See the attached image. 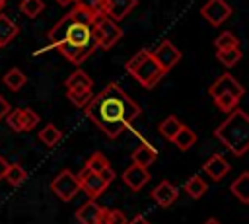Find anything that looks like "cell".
Wrapping results in <instances>:
<instances>
[{"mask_svg":"<svg viewBox=\"0 0 249 224\" xmlns=\"http://www.w3.org/2000/svg\"><path fill=\"white\" fill-rule=\"evenodd\" d=\"M128 224H150V222L144 216H134L132 220H128Z\"/></svg>","mask_w":249,"mask_h":224,"instance_id":"f35d334b","label":"cell"},{"mask_svg":"<svg viewBox=\"0 0 249 224\" xmlns=\"http://www.w3.org/2000/svg\"><path fill=\"white\" fill-rule=\"evenodd\" d=\"M6 2H8V0H0V12H2V8L6 6Z\"/></svg>","mask_w":249,"mask_h":224,"instance_id":"b9f144b4","label":"cell"},{"mask_svg":"<svg viewBox=\"0 0 249 224\" xmlns=\"http://www.w3.org/2000/svg\"><path fill=\"white\" fill-rule=\"evenodd\" d=\"M152 56L156 58V62L161 66L163 72H169L179 60H181V51L167 39H163L154 51H152Z\"/></svg>","mask_w":249,"mask_h":224,"instance_id":"52a82bcc","label":"cell"},{"mask_svg":"<svg viewBox=\"0 0 249 224\" xmlns=\"http://www.w3.org/2000/svg\"><path fill=\"white\" fill-rule=\"evenodd\" d=\"M212 99H214V103H216L222 111H226V113L233 111V109L237 107V103H239V97H235V95H231V93H218V95H214Z\"/></svg>","mask_w":249,"mask_h":224,"instance_id":"f546056e","label":"cell"},{"mask_svg":"<svg viewBox=\"0 0 249 224\" xmlns=\"http://www.w3.org/2000/svg\"><path fill=\"white\" fill-rule=\"evenodd\" d=\"M230 191L233 193V197H237L243 205L249 203V173L243 171L231 185H230Z\"/></svg>","mask_w":249,"mask_h":224,"instance_id":"d6986e66","label":"cell"},{"mask_svg":"<svg viewBox=\"0 0 249 224\" xmlns=\"http://www.w3.org/2000/svg\"><path fill=\"white\" fill-rule=\"evenodd\" d=\"M126 72L140 82V86L144 88H154L161 78H163V70L161 66L156 62V58L152 56L150 49H140L128 62H126Z\"/></svg>","mask_w":249,"mask_h":224,"instance_id":"277c9868","label":"cell"},{"mask_svg":"<svg viewBox=\"0 0 249 224\" xmlns=\"http://www.w3.org/2000/svg\"><path fill=\"white\" fill-rule=\"evenodd\" d=\"M200 14H202V18H204L210 25L218 27V25H222V23L231 16V8H230V4H228L226 0H208V2L202 6Z\"/></svg>","mask_w":249,"mask_h":224,"instance_id":"9c48e42d","label":"cell"},{"mask_svg":"<svg viewBox=\"0 0 249 224\" xmlns=\"http://www.w3.org/2000/svg\"><path fill=\"white\" fill-rule=\"evenodd\" d=\"M136 6V0H105L103 2V14L109 16L115 21H121L130 10Z\"/></svg>","mask_w":249,"mask_h":224,"instance_id":"5bb4252c","label":"cell"},{"mask_svg":"<svg viewBox=\"0 0 249 224\" xmlns=\"http://www.w3.org/2000/svg\"><path fill=\"white\" fill-rule=\"evenodd\" d=\"M43 8H45L43 0H21V4H19L21 14H25L27 18H35V16H39V14L43 12Z\"/></svg>","mask_w":249,"mask_h":224,"instance_id":"1f68e13d","label":"cell"},{"mask_svg":"<svg viewBox=\"0 0 249 224\" xmlns=\"http://www.w3.org/2000/svg\"><path fill=\"white\" fill-rule=\"evenodd\" d=\"M4 119H6L8 127L14 132H23V127H21V109H10V113Z\"/></svg>","mask_w":249,"mask_h":224,"instance_id":"836d02e7","label":"cell"},{"mask_svg":"<svg viewBox=\"0 0 249 224\" xmlns=\"http://www.w3.org/2000/svg\"><path fill=\"white\" fill-rule=\"evenodd\" d=\"M206 191H208V185L200 175H191L185 183V193L191 199H200L202 195H206Z\"/></svg>","mask_w":249,"mask_h":224,"instance_id":"ffe728a7","label":"cell"},{"mask_svg":"<svg viewBox=\"0 0 249 224\" xmlns=\"http://www.w3.org/2000/svg\"><path fill=\"white\" fill-rule=\"evenodd\" d=\"M93 35H95L97 47L103 49V51H109L123 37V29L117 25L115 19H111L105 14H99L93 19Z\"/></svg>","mask_w":249,"mask_h":224,"instance_id":"5b68a950","label":"cell"},{"mask_svg":"<svg viewBox=\"0 0 249 224\" xmlns=\"http://www.w3.org/2000/svg\"><path fill=\"white\" fill-rule=\"evenodd\" d=\"M95 18L97 16H93L89 10L76 4L72 8V12H68L49 31L47 37H49L51 47H54L68 62L82 64L97 49L95 35H93V19Z\"/></svg>","mask_w":249,"mask_h":224,"instance_id":"7a4b0ae2","label":"cell"},{"mask_svg":"<svg viewBox=\"0 0 249 224\" xmlns=\"http://www.w3.org/2000/svg\"><path fill=\"white\" fill-rule=\"evenodd\" d=\"M171 142L179 148V150H189L191 146H195V142H196V134H195V131H191L189 127H181L179 129V132L171 138Z\"/></svg>","mask_w":249,"mask_h":224,"instance_id":"44dd1931","label":"cell"},{"mask_svg":"<svg viewBox=\"0 0 249 224\" xmlns=\"http://www.w3.org/2000/svg\"><path fill=\"white\" fill-rule=\"evenodd\" d=\"M183 127V123L175 117V115H169V117H165L161 123H160V127H158V131H160V134L163 136V138H167V140H171L177 132H179V129Z\"/></svg>","mask_w":249,"mask_h":224,"instance_id":"603a6c76","label":"cell"},{"mask_svg":"<svg viewBox=\"0 0 249 224\" xmlns=\"http://www.w3.org/2000/svg\"><path fill=\"white\" fill-rule=\"evenodd\" d=\"M25 82H27V76H25L19 68H10V70L4 74V84H6L12 92L21 90V88L25 86Z\"/></svg>","mask_w":249,"mask_h":224,"instance_id":"cb8c5ba5","label":"cell"},{"mask_svg":"<svg viewBox=\"0 0 249 224\" xmlns=\"http://www.w3.org/2000/svg\"><path fill=\"white\" fill-rule=\"evenodd\" d=\"M216 58L224 64V66H233L241 60V51L239 47H233V49H224V51H216Z\"/></svg>","mask_w":249,"mask_h":224,"instance_id":"d4e9b609","label":"cell"},{"mask_svg":"<svg viewBox=\"0 0 249 224\" xmlns=\"http://www.w3.org/2000/svg\"><path fill=\"white\" fill-rule=\"evenodd\" d=\"M25 177H27V173H25V169H23L19 164H10V168H8L4 179H6L10 185L18 187V185H21V183L25 181Z\"/></svg>","mask_w":249,"mask_h":224,"instance_id":"83f0119b","label":"cell"},{"mask_svg":"<svg viewBox=\"0 0 249 224\" xmlns=\"http://www.w3.org/2000/svg\"><path fill=\"white\" fill-rule=\"evenodd\" d=\"M60 138H62V132H60L58 127L53 125V123H49L47 127H43V129L39 131V140H41L45 146H49V148L56 146V144L60 142Z\"/></svg>","mask_w":249,"mask_h":224,"instance_id":"7402d4cb","label":"cell"},{"mask_svg":"<svg viewBox=\"0 0 249 224\" xmlns=\"http://www.w3.org/2000/svg\"><path fill=\"white\" fill-rule=\"evenodd\" d=\"M214 136L235 156H243L249 148V117L243 109L235 107L228 119L214 129Z\"/></svg>","mask_w":249,"mask_h":224,"instance_id":"3957f363","label":"cell"},{"mask_svg":"<svg viewBox=\"0 0 249 224\" xmlns=\"http://www.w3.org/2000/svg\"><path fill=\"white\" fill-rule=\"evenodd\" d=\"M208 93H210L212 97L218 95V93H231V95H235V97L241 99V95H243V86H241L230 72H224L222 76H218V78L210 84Z\"/></svg>","mask_w":249,"mask_h":224,"instance_id":"30bf717a","label":"cell"},{"mask_svg":"<svg viewBox=\"0 0 249 224\" xmlns=\"http://www.w3.org/2000/svg\"><path fill=\"white\" fill-rule=\"evenodd\" d=\"M86 117L97 125L111 140L121 136L142 113L140 105L117 84H107L95 97L86 103Z\"/></svg>","mask_w":249,"mask_h":224,"instance_id":"6da1fadb","label":"cell"},{"mask_svg":"<svg viewBox=\"0 0 249 224\" xmlns=\"http://www.w3.org/2000/svg\"><path fill=\"white\" fill-rule=\"evenodd\" d=\"M54 2H58L60 6H68V4H74L76 0H54Z\"/></svg>","mask_w":249,"mask_h":224,"instance_id":"ab89813d","label":"cell"},{"mask_svg":"<svg viewBox=\"0 0 249 224\" xmlns=\"http://www.w3.org/2000/svg\"><path fill=\"white\" fill-rule=\"evenodd\" d=\"M101 206L95 203V199L86 201L78 210H76V218L80 224H99L101 220Z\"/></svg>","mask_w":249,"mask_h":224,"instance_id":"9a60e30c","label":"cell"},{"mask_svg":"<svg viewBox=\"0 0 249 224\" xmlns=\"http://www.w3.org/2000/svg\"><path fill=\"white\" fill-rule=\"evenodd\" d=\"M204 224H220V222H218V220H216V218H208V220H206V222H204Z\"/></svg>","mask_w":249,"mask_h":224,"instance_id":"60d3db41","label":"cell"},{"mask_svg":"<svg viewBox=\"0 0 249 224\" xmlns=\"http://www.w3.org/2000/svg\"><path fill=\"white\" fill-rule=\"evenodd\" d=\"M8 168H10V162H8L6 158H2V156H0V179H4V177H6Z\"/></svg>","mask_w":249,"mask_h":224,"instance_id":"74e56055","label":"cell"},{"mask_svg":"<svg viewBox=\"0 0 249 224\" xmlns=\"http://www.w3.org/2000/svg\"><path fill=\"white\" fill-rule=\"evenodd\" d=\"M51 189H53V193H54L60 201L68 203V201H72V199L78 195V191H80L78 175H74L70 169H62V171L51 181Z\"/></svg>","mask_w":249,"mask_h":224,"instance_id":"8992f818","label":"cell"},{"mask_svg":"<svg viewBox=\"0 0 249 224\" xmlns=\"http://www.w3.org/2000/svg\"><path fill=\"white\" fill-rule=\"evenodd\" d=\"M64 86H66V90H89V88H93V80L84 72V70H74L68 78H66V82H64Z\"/></svg>","mask_w":249,"mask_h":224,"instance_id":"e0dca14e","label":"cell"},{"mask_svg":"<svg viewBox=\"0 0 249 224\" xmlns=\"http://www.w3.org/2000/svg\"><path fill=\"white\" fill-rule=\"evenodd\" d=\"M10 109H12V105L8 103V99L0 95V121H2V119H4L8 113H10Z\"/></svg>","mask_w":249,"mask_h":224,"instance_id":"d590c367","label":"cell"},{"mask_svg":"<svg viewBox=\"0 0 249 224\" xmlns=\"http://www.w3.org/2000/svg\"><path fill=\"white\" fill-rule=\"evenodd\" d=\"M123 181H124V185H128L130 191H140L150 181V171L138 164H130L123 171Z\"/></svg>","mask_w":249,"mask_h":224,"instance_id":"7c38bea8","label":"cell"},{"mask_svg":"<svg viewBox=\"0 0 249 224\" xmlns=\"http://www.w3.org/2000/svg\"><path fill=\"white\" fill-rule=\"evenodd\" d=\"M214 45H216V51H224V49H233V47H237L239 41H237V37H235L233 33L222 31V33L214 39Z\"/></svg>","mask_w":249,"mask_h":224,"instance_id":"4dcf8cb0","label":"cell"},{"mask_svg":"<svg viewBox=\"0 0 249 224\" xmlns=\"http://www.w3.org/2000/svg\"><path fill=\"white\" fill-rule=\"evenodd\" d=\"M78 181H80V189L86 191V195H88L89 199H97V197L109 187V183H107L99 173L89 171L86 166H84L82 171L78 173Z\"/></svg>","mask_w":249,"mask_h":224,"instance_id":"ba28073f","label":"cell"},{"mask_svg":"<svg viewBox=\"0 0 249 224\" xmlns=\"http://www.w3.org/2000/svg\"><path fill=\"white\" fill-rule=\"evenodd\" d=\"M150 197L156 201V205H160L161 208H167V206H171V205L177 201V197H179V189H177L171 181L163 179V181H160V183L152 189Z\"/></svg>","mask_w":249,"mask_h":224,"instance_id":"8fae6325","label":"cell"},{"mask_svg":"<svg viewBox=\"0 0 249 224\" xmlns=\"http://www.w3.org/2000/svg\"><path fill=\"white\" fill-rule=\"evenodd\" d=\"M37 123H39V115L33 109H29V107H21V127H23V132L31 131Z\"/></svg>","mask_w":249,"mask_h":224,"instance_id":"d6a6232c","label":"cell"},{"mask_svg":"<svg viewBox=\"0 0 249 224\" xmlns=\"http://www.w3.org/2000/svg\"><path fill=\"white\" fill-rule=\"evenodd\" d=\"M99 175H101V177H103L107 183H111V181L115 179V171H113V168H111V166H107V168H105V169H103Z\"/></svg>","mask_w":249,"mask_h":224,"instance_id":"8d00e7d4","label":"cell"},{"mask_svg":"<svg viewBox=\"0 0 249 224\" xmlns=\"http://www.w3.org/2000/svg\"><path fill=\"white\" fill-rule=\"evenodd\" d=\"M132 156V164H138V166H142V168H148V166H152L154 162H156V158H158V152H156V148L150 144V142H140L136 148H134V152L130 154Z\"/></svg>","mask_w":249,"mask_h":224,"instance_id":"2e32d148","label":"cell"},{"mask_svg":"<svg viewBox=\"0 0 249 224\" xmlns=\"http://www.w3.org/2000/svg\"><path fill=\"white\" fill-rule=\"evenodd\" d=\"M84 166H86L89 171H93V173H101V171H103L107 166H111V164H109V160H107L101 152H93V154L86 160Z\"/></svg>","mask_w":249,"mask_h":224,"instance_id":"4316f807","label":"cell"},{"mask_svg":"<svg viewBox=\"0 0 249 224\" xmlns=\"http://www.w3.org/2000/svg\"><path fill=\"white\" fill-rule=\"evenodd\" d=\"M202 169H204V173L210 175L214 181H220V179H224V177L230 173V164L226 162L224 156L212 154V156L202 164Z\"/></svg>","mask_w":249,"mask_h":224,"instance_id":"4fadbf2b","label":"cell"},{"mask_svg":"<svg viewBox=\"0 0 249 224\" xmlns=\"http://www.w3.org/2000/svg\"><path fill=\"white\" fill-rule=\"evenodd\" d=\"M99 224H128V218L124 216L123 210H117V208L109 210V208H103V210H101V220H99Z\"/></svg>","mask_w":249,"mask_h":224,"instance_id":"f1b7e54d","label":"cell"},{"mask_svg":"<svg viewBox=\"0 0 249 224\" xmlns=\"http://www.w3.org/2000/svg\"><path fill=\"white\" fill-rule=\"evenodd\" d=\"M66 97L76 107H86V103L93 97V92H91V88L89 90H66Z\"/></svg>","mask_w":249,"mask_h":224,"instance_id":"484cf974","label":"cell"},{"mask_svg":"<svg viewBox=\"0 0 249 224\" xmlns=\"http://www.w3.org/2000/svg\"><path fill=\"white\" fill-rule=\"evenodd\" d=\"M18 33H19V27L6 14L0 12V47H6Z\"/></svg>","mask_w":249,"mask_h":224,"instance_id":"ac0fdd59","label":"cell"},{"mask_svg":"<svg viewBox=\"0 0 249 224\" xmlns=\"http://www.w3.org/2000/svg\"><path fill=\"white\" fill-rule=\"evenodd\" d=\"M103 2H105V0H76V4L84 6V8L89 10L93 16L103 14Z\"/></svg>","mask_w":249,"mask_h":224,"instance_id":"e575fe53","label":"cell"}]
</instances>
